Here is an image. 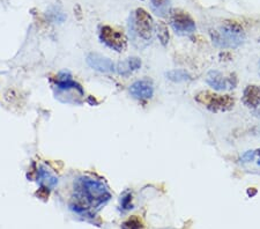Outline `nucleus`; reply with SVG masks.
Returning a JSON list of instances; mask_svg holds the SVG:
<instances>
[{
	"instance_id": "3",
	"label": "nucleus",
	"mask_w": 260,
	"mask_h": 229,
	"mask_svg": "<svg viewBox=\"0 0 260 229\" xmlns=\"http://www.w3.org/2000/svg\"><path fill=\"white\" fill-rule=\"evenodd\" d=\"M212 41L220 48H237L244 42V28L235 20H225L219 30H211Z\"/></svg>"
},
{
	"instance_id": "1",
	"label": "nucleus",
	"mask_w": 260,
	"mask_h": 229,
	"mask_svg": "<svg viewBox=\"0 0 260 229\" xmlns=\"http://www.w3.org/2000/svg\"><path fill=\"white\" fill-rule=\"evenodd\" d=\"M110 198L111 193L103 182L89 176H80L74 182V195L70 207L79 214L90 215L94 208L104 205Z\"/></svg>"
},
{
	"instance_id": "19",
	"label": "nucleus",
	"mask_w": 260,
	"mask_h": 229,
	"mask_svg": "<svg viewBox=\"0 0 260 229\" xmlns=\"http://www.w3.org/2000/svg\"><path fill=\"white\" fill-rule=\"evenodd\" d=\"M255 156V151H247L244 155L242 156L243 162H250L254 159Z\"/></svg>"
},
{
	"instance_id": "17",
	"label": "nucleus",
	"mask_w": 260,
	"mask_h": 229,
	"mask_svg": "<svg viewBox=\"0 0 260 229\" xmlns=\"http://www.w3.org/2000/svg\"><path fill=\"white\" fill-rule=\"evenodd\" d=\"M123 229H144V223L137 215H133L121 224Z\"/></svg>"
},
{
	"instance_id": "12",
	"label": "nucleus",
	"mask_w": 260,
	"mask_h": 229,
	"mask_svg": "<svg viewBox=\"0 0 260 229\" xmlns=\"http://www.w3.org/2000/svg\"><path fill=\"white\" fill-rule=\"evenodd\" d=\"M37 182L40 183L41 189L50 191L58 184V178L52 173H50L45 167H40L37 170Z\"/></svg>"
},
{
	"instance_id": "13",
	"label": "nucleus",
	"mask_w": 260,
	"mask_h": 229,
	"mask_svg": "<svg viewBox=\"0 0 260 229\" xmlns=\"http://www.w3.org/2000/svg\"><path fill=\"white\" fill-rule=\"evenodd\" d=\"M142 62L137 57H129L127 58L126 60L123 62H119L118 66L116 68V71L118 72L121 76H128L131 74L134 71H138L141 68Z\"/></svg>"
},
{
	"instance_id": "10",
	"label": "nucleus",
	"mask_w": 260,
	"mask_h": 229,
	"mask_svg": "<svg viewBox=\"0 0 260 229\" xmlns=\"http://www.w3.org/2000/svg\"><path fill=\"white\" fill-rule=\"evenodd\" d=\"M242 102L246 108L252 110V112L260 109V86L249 85L243 91Z\"/></svg>"
},
{
	"instance_id": "21",
	"label": "nucleus",
	"mask_w": 260,
	"mask_h": 229,
	"mask_svg": "<svg viewBox=\"0 0 260 229\" xmlns=\"http://www.w3.org/2000/svg\"><path fill=\"white\" fill-rule=\"evenodd\" d=\"M255 155H257V156L259 157V160H258V165L260 166V148H259V149H257V151H255Z\"/></svg>"
},
{
	"instance_id": "15",
	"label": "nucleus",
	"mask_w": 260,
	"mask_h": 229,
	"mask_svg": "<svg viewBox=\"0 0 260 229\" xmlns=\"http://www.w3.org/2000/svg\"><path fill=\"white\" fill-rule=\"evenodd\" d=\"M155 28H156V34H157L158 40H160V42H161V44L163 45V47H167L168 43H169V39H170L167 23L165 22V21L160 20V21H157Z\"/></svg>"
},
{
	"instance_id": "6",
	"label": "nucleus",
	"mask_w": 260,
	"mask_h": 229,
	"mask_svg": "<svg viewBox=\"0 0 260 229\" xmlns=\"http://www.w3.org/2000/svg\"><path fill=\"white\" fill-rule=\"evenodd\" d=\"M100 40L108 48L117 52H123L127 49V37L123 30L111 26H103L100 29Z\"/></svg>"
},
{
	"instance_id": "5",
	"label": "nucleus",
	"mask_w": 260,
	"mask_h": 229,
	"mask_svg": "<svg viewBox=\"0 0 260 229\" xmlns=\"http://www.w3.org/2000/svg\"><path fill=\"white\" fill-rule=\"evenodd\" d=\"M169 23L178 35H191L196 31V22L187 12L180 8H171L169 11Z\"/></svg>"
},
{
	"instance_id": "11",
	"label": "nucleus",
	"mask_w": 260,
	"mask_h": 229,
	"mask_svg": "<svg viewBox=\"0 0 260 229\" xmlns=\"http://www.w3.org/2000/svg\"><path fill=\"white\" fill-rule=\"evenodd\" d=\"M56 86H57V88L60 89V90L75 89V90H78L81 95L85 94V91H83L82 87L79 85L77 81H74L72 79V76H71V73L66 72V71H64V72H60L59 74H58V78L56 80Z\"/></svg>"
},
{
	"instance_id": "14",
	"label": "nucleus",
	"mask_w": 260,
	"mask_h": 229,
	"mask_svg": "<svg viewBox=\"0 0 260 229\" xmlns=\"http://www.w3.org/2000/svg\"><path fill=\"white\" fill-rule=\"evenodd\" d=\"M166 77L168 80L173 82H186L191 80V76L188 74L185 70H171L169 72L166 73Z\"/></svg>"
},
{
	"instance_id": "16",
	"label": "nucleus",
	"mask_w": 260,
	"mask_h": 229,
	"mask_svg": "<svg viewBox=\"0 0 260 229\" xmlns=\"http://www.w3.org/2000/svg\"><path fill=\"white\" fill-rule=\"evenodd\" d=\"M153 11L157 15H165L168 12V5H169V0H150Z\"/></svg>"
},
{
	"instance_id": "9",
	"label": "nucleus",
	"mask_w": 260,
	"mask_h": 229,
	"mask_svg": "<svg viewBox=\"0 0 260 229\" xmlns=\"http://www.w3.org/2000/svg\"><path fill=\"white\" fill-rule=\"evenodd\" d=\"M87 64L89 68L102 73H111L116 71V66L111 59L99 53H89L87 56Z\"/></svg>"
},
{
	"instance_id": "18",
	"label": "nucleus",
	"mask_w": 260,
	"mask_h": 229,
	"mask_svg": "<svg viewBox=\"0 0 260 229\" xmlns=\"http://www.w3.org/2000/svg\"><path fill=\"white\" fill-rule=\"evenodd\" d=\"M120 207L123 208L124 211H127V210H131L133 207L132 205V193H125L123 197L120 199Z\"/></svg>"
},
{
	"instance_id": "2",
	"label": "nucleus",
	"mask_w": 260,
	"mask_h": 229,
	"mask_svg": "<svg viewBox=\"0 0 260 229\" xmlns=\"http://www.w3.org/2000/svg\"><path fill=\"white\" fill-rule=\"evenodd\" d=\"M129 37L138 48H145L150 43L154 32V21L152 15L144 8H137L129 16Z\"/></svg>"
},
{
	"instance_id": "8",
	"label": "nucleus",
	"mask_w": 260,
	"mask_h": 229,
	"mask_svg": "<svg viewBox=\"0 0 260 229\" xmlns=\"http://www.w3.org/2000/svg\"><path fill=\"white\" fill-rule=\"evenodd\" d=\"M129 93L134 99L149 100L154 95V83L150 79H141L129 86Z\"/></svg>"
},
{
	"instance_id": "4",
	"label": "nucleus",
	"mask_w": 260,
	"mask_h": 229,
	"mask_svg": "<svg viewBox=\"0 0 260 229\" xmlns=\"http://www.w3.org/2000/svg\"><path fill=\"white\" fill-rule=\"evenodd\" d=\"M194 99L197 102L203 104L207 110L214 114L230 111L235 107V99L228 94L221 95L209 90H203L197 94Z\"/></svg>"
},
{
	"instance_id": "7",
	"label": "nucleus",
	"mask_w": 260,
	"mask_h": 229,
	"mask_svg": "<svg viewBox=\"0 0 260 229\" xmlns=\"http://www.w3.org/2000/svg\"><path fill=\"white\" fill-rule=\"evenodd\" d=\"M206 82L215 90H227L236 88L238 79L235 73H230L228 77H224L219 71H211L207 74Z\"/></svg>"
},
{
	"instance_id": "20",
	"label": "nucleus",
	"mask_w": 260,
	"mask_h": 229,
	"mask_svg": "<svg viewBox=\"0 0 260 229\" xmlns=\"http://www.w3.org/2000/svg\"><path fill=\"white\" fill-rule=\"evenodd\" d=\"M255 194H257V190H255L254 187H250V189L247 190V195H249V197H253Z\"/></svg>"
}]
</instances>
